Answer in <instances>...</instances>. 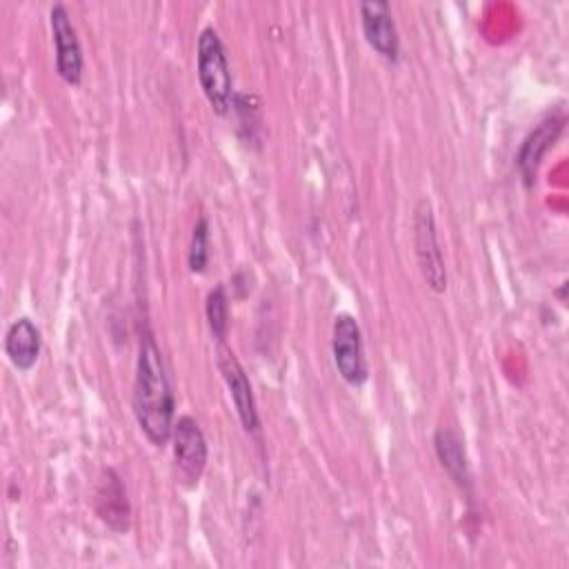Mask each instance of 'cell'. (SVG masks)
Masks as SVG:
<instances>
[{
  "instance_id": "6da1fadb",
  "label": "cell",
  "mask_w": 569,
  "mask_h": 569,
  "mask_svg": "<svg viewBox=\"0 0 569 569\" xmlns=\"http://www.w3.org/2000/svg\"><path fill=\"white\" fill-rule=\"evenodd\" d=\"M133 411L140 429L153 445H164L173 431V393L164 371L162 353L149 329L140 336L136 380H133Z\"/></svg>"
},
{
  "instance_id": "7a4b0ae2",
  "label": "cell",
  "mask_w": 569,
  "mask_h": 569,
  "mask_svg": "<svg viewBox=\"0 0 569 569\" xmlns=\"http://www.w3.org/2000/svg\"><path fill=\"white\" fill-rule=\"evenodd\" d=\"M196 64H198V80L209 104L213 107L216 113L224 116L231 107L233 78L229 71L222 40L213 27L202 29L198 36Z\"/></svg>"
},
{
  "instance_id": "3957f363",
  "label": "cell",
  "mask_w": 569,
  "mask_h": 569,
  "mask_svg": "<svg viewBox=\"0 0 569 569\" xmlns=\"http://www.w3.org/2000/svg\"><path fill=\"white\" fill-rule=\"evenodd\" d=\"M413 244H416V258L420 264V273H422L427 287L436 293H442L447 289V269H445L442 251L438 244L436 220H433V209H431L429 200H420L416 207Z\"/></svg>"
},
{
  "instance_id": "277c9868",
  "label": "cell",
  "mask_w": 569,
  "mask_h": 569,
  "mask_svg": "<svg viewBox=\"0 0 569 569\" xmlns=\"http://www.w3.org/2000/svg\"><path fill=\"white\" fill-rule=\"evenodd\" d=\"M333 362L338 373L351 387H360L369 378V367L362 347V333L353 316L338 313L333 320Z\"/></svg>"
},
{
  "instance_id": "5b68a950",
  "label": "cell",
  "mask_w": 569,
  "mask_h": 569,
  "mask_svg": "<svg viewBox=\"0 0 569 569\" xmlns=\"http://www.w3.org/2000/svg\"><path fill=\"white\" fill-rule=\"evenodd\" d=\"M173 460L180 480L193 487L207 467V440L191 416H180L173 425Z\"/></svg>"
},
{
  "instance_id": "8992f818",
  "label": "cell",
  "mask_w": 569,
  "mask_h": 569,
  "mask_svg": "<svg viewBox=\"0 0 569 569\" xmlns=\"http://www.w3.org/2000/svg\"><path fill=\"white\" fill-rule=\"evenodd\" d=\"M53 44H56V69L67 84H80L82 80V49L76 36V27L64 4H53L49 11Z\"/></svg>"
},
{
  "instance_id": "52a82bcc",
  "label": "cell",
  "mask_w": 569,
  "mask_h": 569,
  "mask_svg": "<svg viewBox=\"0 0 569 569\" xmlns=\"http://www.w3.org/2000/svg\"><path fill=\"white\" fill-rule=\"evenodd\" d=\"M216 362H218V369L222 373V380L231 393V400L236 405V411H238V418L242 422V427L247 431H258V409H256V400H253V391H251V385H249V378L242 369V365L238 362L236 353L227 347L224 340L218 342V349H216Z\"/></svg>"
},
{
  "instance_id": "ba28073f",
  "label": "cell",
  "mask_w": 569,
  "mask_h": 569,
  "mask_svg": "<svg viewBox=\"0 0 569 569\" xmlns=\"http://www.w3.org/2000/svg\"><path fill=\"white\" fill-rule=\"evenodd\" d=\"M360 22L369 47L382 58L396 62L400 58V40L391 18V7L380 0L360 2Z\"/></svg>"
},
{
  "instance_id": "9c48e42d",
  "label": "cell",
  "mask_w": 569,
  "mask_h": 569,
  "mask_svg": "<svg viewBox=\"0 0 569 569\" xmlns=\"http://www.w3.org/2000/svg\"><path fill=\"white\" fill-rule=\"evenodd\" d=\"M96 513L116 531L129 527V500L120 476L113 469H104L96 485Z\"/></svg>"
},
{
  "instance_id": "30bf717a",
  "label": "cell",
  "mask_w": 569,
  "mask_h": 569,
  "mask_svg": "<svg viewBox=\"0 0 569 569\" xmlns=\"http://www.w3.org/2000/svg\"><path fill=\"white\" fill-rule=\"evenodd\" d=\"M40 347H42L40 329L31 322V318L20 316L9 325L4 336V353L16 369L29 371L38 362Z\"/></svg>"
},
{
  "instance_id": "8fae6325",
  "label": "cell",
  "mask_w": 569,
  "mask_h": 569,
  "mask_svg": "<svg viewBox=\"0 0 569 569\" xmlns=\"http://www.w3.org/2000/svg\"><path fill=\"white\" fill-rule=\"evenodd\" d=\"M565 124L562 116H551L547 120H542L522 142L520 153H518V167L527 180V184H531V180L536 178L538 164L542 160V156L549 151V147L556 142V138L560 136Z\"/></svg>"
},
{
  "instance_id": "7c38bea8",
  "label": "cell",
  "mask_w": 569,
  "mask_h": 569,
  "mask_svg": "<svg viewBox=\"0 0 569 569\" xmlns=\"http://www.w3.org/2000/svg\"><path fill=\"white\" fill-rule=\"evenodd\" d=\"M433 447H436L438 460L442 462V467L447 469L451 480L460 489H469L471 473H469V460H467L460 436L451 429H438L433 436Z\"/></svg>"
},
{
  "instance_id": "4fadbf2b",
  "label": "cell",
  "mask_w": 569,
  "mask_h": 569,
  "mask_svg": "<svg viewBox=\"0 0 569 569\" xmlns=\"http://www.w3.org/2000/svg\"><path fill=\"white\" fill-rule=\"evenodd\" d=\"M207 322H209V329L213 333V338L220 342L227 338V327H229V305H227V293H224V287L222 284H216L209 296H207Z\"/></svg>"
},
{
  "instance_id": "5bb4252c",
  "label": "cell",
  "mask_w": 569,
  "mask_h": 569,
  "mask_svg": "<svg viewBox=\"0 0 569 569\" xmlns=\"http://www.w3.org/2000/svg\"><path fill=\"white\" fill-rule=\"evenodd\" d=\"M189 269L193 273H202L209 262V222L207 218H200L193 224L191 242H189Z\"/></svg>"
}]
</instances>
